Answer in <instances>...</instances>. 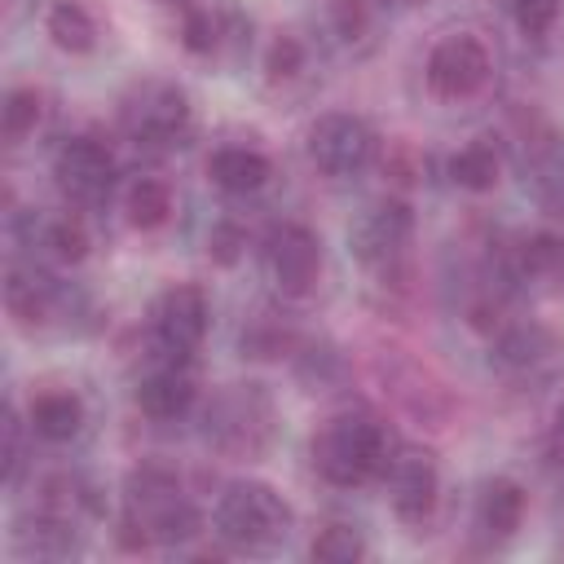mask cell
<instances>
[{
	"label": "cell",
	"instance_id": "6da1fadb",
	"mask_svg": "<svg viewBox=\"0 0 564 564\" xmlns=\"http://www.w3.org/2000/svg\"><path fill=\"white\" fill-rule=\"evenodd\" d=\"M308 458L326 485L352 489L388 467V436L370 414H335L313 432Z\"/></svg>",
	"mask_w": 564,
	"mask_h": 564
},
{
	"label": "cell",
	"instance_id": "7a4b0ae2",
	"mask_svg": "<svg viewBox=\"0 0 564 564\" xmlns=\"http://www.w3.org/2000/svg\"><path fill=\"white\" fill-rule=\"evenodd\" d=\"M216 533L234 546V551H251L264 555L273 546L286 542L291 533V507L286 498L264 485V480H238L225 489L220 507H216Z\"/></svg>",
	"mask_w": 564,
	"mask_h": 564
},
{
	"label": "cell",
	"instance_id": "3957f363",
	"mask_svg": "<svg viewBox=\"0 0 564 564\" xmlns=\"http://www.w3.org/2000/svg\"><path fill=\"white\" fill-rule=\"evenodd\" d=\"M207 436L229 458H256L273 441V401L260 383H229L207 410Z\"/></svg>",
	"mask_w": 564,
	"mask_h": 564
},
{
	"label": "cell",
	"instance_id": "277c9868",
	"mask_svg": "<svg viewBox=\"0 0 564 564\" xmlns=\"http://www.w3.org/2000/svg\"><path fill=\"white\" fill-rule=\"evenodd\" d=\"M128 520H137L154 542L181 546L198 533V511L181 498V485L167 467H137L128 476Z\"/></svg>",
	"mask_w": 564,
	"mask_h": 564
},
{
	"label": "cell",
	"instance_id": "5b68a950",
	"mask_svg": "<svg viewBox=\"0 0 564 564\" xmlns=\"http://www.w3.org/2000/svg\"><path fill=\"white\" fill-rule=\"evenodd\" d=\"M123 128L141 145H181L189 137V97L167 79H145L123 97Z\"/></svg>",
	"mask_w": 564,
	"mask_h": 564
},
{
	"label": "cell",
	"instance_id": "8992f818",
	"mask_svg": "<svg viewBox=\"0 0 564 564\" xmlns=\"http://www.w3.org/2000/svg\"><path fill=\"white\" fill-rule=\"evenodd\" d=\"M304 150H308V163L322 176L344 181V176H357L375 159V132H370L366 119L330 110V115L313 119V128L304 137Z\"/></svg>",
	"mask_w": 564,
	"mask_h": 564
},
{
	"label": "cell",
	"instance_id": "52a82bcc",
	"mask_svg": "<svg viewBox=\"0 0 564 564\" xmlns=\"http://www.w3.org/2000/svg\"><path fill=\"white\" fill-rule=\"evenodd\" d=\"M489 70H494L489 48L476 35H467V31L445 35L427 53V88L441 101H467V97H476L489 84Z\"/></svg>",
	"mask_w": 564,
	"mask_h": 564
},
{
	"label": "cell",
	"instance_id": "ba28073f",
	"mask_svg": "<svg viewBox=\"0 0 564 564\" xmlns=\"http://www.w3.org/2000/svg\"><path fill=\"white\" fill-rule=\"evenodd\" d=\"M414 238V212L405 198H383L361 212V220L348 229V247L366 269H392Z\"/></svg>",
	"mask_w": 564,
	"mask_h": 564
},
{
	"label": "cell",
	"instance_id": "9c48e42d",
	"mask_svg": "<svg viewBox=\"0 0 564 564\" xmlns=\"http://www.w3.org/2000/svg\"><path fill=\"white\" fill-rule=\"evenodd\" d=\"M53 181L66 203L97 207L115 185V154L97 137H70L53 159Z\"/></svg>",
	"mask_w": 564,
	"mask_h": 564
},
{
	"label": "cell",
	"instance_id": "30bf717a",
	"mask_svg": "<svg viewBox=\"0 0 564 564\" xmlns=\"http://www.w3.org/2000/svg\"><path fill=\"white\" fill-rule=\"evenodd\" d=\"M264 260H269V273L282 295H308L322 278V242L308 225H295V220H286L269 234Z\"/></svg>",
	"mask_w": 564,
	"mask_h": 564
},
{
	"label": "cell",
	"instance_id": "8fae6325",
	"mask_svg": "<svg viewBox=\"0 0 564 564\" xmlns=\"http://www.w3.org/2000/svg\"><path fill=\"white\" fill-rule=\"evenodd\" d=\"M154 335L167 357H189L207 335V295L194 282H176L154 304Z\"/></svg>",
	"mask_w": 564,
	"mask_h": 564
},
{
	"label": "cell",
	"instance_id": "7c38bea8",
	"mask_svg": "<svg viewBox=\"0 0 564 564\" xmlns=\"http://www.w3.org/2000/svg\"><path fill=\"white\" fill-rule=\"evenodd\" d=\"M383 471H388V502H392L397 520L423 524L436 511V494H441L436 463L419 449H401L397 458H388Z\"/></svg>",
	"mask_w": 564,
	"mask_h": 564
},
{
	"label": "cell",
	"instance_id": "4fadbf2b",
	"mask_svg": "<svg viewBox=\"0 0 564 564\" xmlns=\"http://www.w3.org/2000/svg\"><path fill=\"white\" fill-rule=\"evenodd\" d=\"M181 361V357H176ZM154 366L150 375L137 379V410L150 414V419H176L189 410L194 401V379L185 366Z\"/></svg>",
	"mask_w": 564,
	"mask_h": 564
},
{
	"label": "cell",
	"instance_id": "5bb4252c",
	"mask_svg": "<svg viewBox=\"0 0 564 564\" xmlns=\"http://www.w3.org/2000/svg\"><path fill=\"white\" fill-rule=\"evenodd\" d=\"M520 520H524V489L516 480H507V476L485 480L480 494H476V529L485 538L502 542V538H511L520 529Z\"/></svg>",
	"mask_w": 564,
	"mask_h": 564
},
{
	"label": "cell",
	"instance_id": "9a60e30c",
	"mask_svg": "<svg viewBox=\"0 0 564 564\" xmlns=\"http://www.w3.org/2000/svg\"><path fill=\"white\" fill-rule=\"evenodd\" d=\"M560 352V335L542 322H524V326H507L494 344V361L507 370H538Z\"/></svg>",
	"mask_w": 564,
	"mask_h": 564
},
{
	"label": "cell",
	"instance_id": "2e32d148",
	"mask_svg": "<svg viewBox=\"0 0 564 564\" xmlns=\"http://www.w3.org/2000/svg\"><path fill=\"white\" fill-rule=\"evenodd\" d=\"M524 185L542 212L564 216V137L538 141V150L524 163Z\"/></svg>",
	"mask_w": 564,
	"mask_h": 564
},
{
	"label": "cell",
	"instance_id": "e0dca14e",
	"mask_svg": "<svg viewBox=\"0 0 564 564\" xmlns=\"http://www.w3.org/2000/svg\"><path fill=\"white\" fill-rule=\"evenodd\" d=\"M207 176L225 194H256L269 181V159L260 150H251V145H220L207 159Z\"/></svg>",
	"mask_w": 564,
	"mask_h": 564
},
{
	"label": "cell",
	"instance_id": "ac0fdd59",
	"mask_svg": "<svg viewBox=\"0 0 564 564\" xmlns=\"http://www.w3.org/2000/svg\"><path fill=\"white\" fill-rule=\"evenodd\" d=\"M53 300H57V286L48 273L40 269H13L9 282H4V308L18 326H40L48 322L53 313Z\"/></svg>",
	"mask_w": 564,
	"mask_h": 564
},
{
	"label": "cell",
	"instance_id": "d6986e66",
	"mask_svg": "<svg viewBox=\"0 0 564 564\" xmlns=\"http://www.w3.org/2000/svg\"><path fill=\"white\" fill-rule=\"evenodd\" d=\"M26 423H31L35 436H44V441H53V445H57V441H70V436L84 427V401H79L75 392L48 388V392H40V397L31 401Z\"/></svg>",
	"mask_w": 564,
	"mask_h": 564
},
{
	"label": "cell",
	"instance_id": "ffe728a7",
	"mask_svg": "<svg viewBox=\"0 0 564 564\" xmlns=\"http://www.w3.org/2000/svg\"><path fill=\"white\" fill-rule=\"evenodd\" d=\"M44 31L48 40L62 48V53H93L97 48V18L84 0H57L48 13H44Z\"/></svg>",
	"mask_w": 564,
	"mask_h": 564
},
{
	"label": "cell",
	"instance_id": "44dd1931",
	"mask_svg": "<svg viewBox=\"0 0 564 564\" xmlns=\"http://www.w3.org/2000/svg\"><path fill=\"white\" fill-rule=\"evenodd\" d=\"M498 172H502V163H498V150H494L489 141H467V145L449 159V181H454L458 189H471V194L494 189V185H498Z\"/></svg>",
	"mask_w": 564,
	"mask_h": 564
},
{
	"label": "cell",
	"instance_id": "7402d4cb",
	"mask_svg": "<svg viewBox=\"0 0 564 564\" xmlns=\"http://www.w3.org/2000/svg\"><path fill=\"white\" fill-rule=\"evenodd\" d=\"M123 207H128V225L132 229H163L172 220V189L159 176H141L128 189V203Z\"/></svg>",
	"mask_w": 564,
	"mask_h": 564
},
{
	"label": "cell",
	"instance_id": "603a6c76",
	"mask_svg": "<svg viewBox=\"0 0 564 564\" xmlns=\"http://www.w3.org/2000/svg\"><path fill=\"white\" fill-rule=\"evenodd\" d=\"M308 555L322 560V564H352V560L366 555V538H361L352 524H326V529L313 538Z\"/></svg>",
	"mask_w": 564,
	"mask_h": 564
},
{
	"label": "cell",
	"instance_id": "cb8c5ba5",
	"mask_svg": "<svg viewBox=\"0 0 564 564\" xmlns=\"http://www.w3.org/2000/svg\"><path fill=\"white\" fill-rule=\"evenodd\" d=\"M40 115H44V97L35 88H9V97H4V137L9 141L31 137Z\"/></svg>",
	"mask_w": 564,
	"mask_h": 564
},
{
	"label": "cell",
	"instance_id": "d4e9b609",
	"mask_svg": "<svg viewBox=\"0 0 564 564\" xmlns=\"http://www.w3.org/2000/svg\"><path fill=\"white\" fill-rule=\"evenodd\" d=\"M44 242L53 247V256L57 260H66V264H79L84 256H88V247H93V238H88V225L79 220V216H57L53 225H48V234H44Z\"/></svg>",
	"mask_w": 564,
	"mask_h": 564
},
{
	"label": "cell",
	"instance_id": "484cf974",
	"mask_svg": "<svg viewBox=\"0 0 564 564\" xmlns=\"http://www.w3.org/2000/svg\"><path fill=\"white\" fill-rule=\"evenodd\" d=\"M300 70H304V44H300V35L282 31V35L269 44L264 75H269V84H286V79H295Z\"/></svg>",
	"mask_w": 564,
	"mask_h": 564
},
{
	"label": "cell",
	"instance_id": "4316f807",
	"mask_svg": "<svg viewBox=\"0 0 564 564\" xmlns=\"http://www.w3.org/2000/svg\"><path fill=\"white\" fill-rule=\"evenodd\" d=\"M181 44L189 53H212L220 44V22L207 9H185V18H181Z\"/></svg>",
	"mask_w": 564,
	"mask_h": 564
},
{
	"label": "cell",
	"instance_id": "83f0119b",
	"mask_svg": "<svg viewBox=\"0 0 564 564\" xmlns=\"http://www.w3.org/2000/svg\"><path fill=\"white\" fill-rule=\"evenodd\" d=\"M511 18L524 35H546L560 18V0H511Z\"/></svg>",
	"mask_w": 564,
	"mask_h": 564
},
{
	"label": "cell",
	"instance_id": "f1b7e54d",
	"mask_svg": "<svg viewBox=\"0 0 564 564\" xmlns=\"http://www.w3.org/2000/svg\"><path fill=\"white\" fill-rule=\"evenodd\" d=\"M330 18H335V31L344 40H357L370 31V9L366 0H330Z\"/></svg>",
	"mask_w": 564,
	"mask_h": 564
},
{
	"label": "cell",
	"instance_id": "f546056e",
	"mask_svg": "<svg viewBox=\"0 0 564 564\" xmlns=\"http://www.w3.org/2000/svg\"><path fill=\"white\" fill-rule=\"evenodd\" d=\"M22 471V423L9 414L4 419V480H18Z\"/></svg>",
	"mask_w": 564,
	"mask_h": 564
},
{
	"label": "cell",
	"instance_id": "4dcf8cb0",
	"mask_svg": "<svg viewBox=\"0 0 564 564\" xmlns=\"http://www.w3.org/2000/svg\"><path fill=\"white\" fill-rule=\"evenodd\" d=\"M238 242H242V234H238L234 225H216L212 238H207V247H212V256H216L220 264H234V260H238Z\"/></svg>",
	"mask_w": 564,
	"mask_h": 564
},
{
	"label": "cell",
	"instance_id": "1f68e13d",
	"mask_svg": "<svg viewBox=\"0 0 564 564\" xmlns=\"http://www.w3.org/2000/svg\"><path fill=\"white\" fill-rule=\"evenodd\" d=\"M551 449H555V458L564 463V405H560V414H555V436H551Z\"/></svg>",
	"mask_w": 564,
	"mask_h": 564
},
{
	"label": "cell",
	"instance_id": "d6a6232c",
	"mask_svg": "<svg viewBox=\"0 0 564 564\" xmlns=\"http://www.w3.org/2000/svg\"><path fill=\"white\" fill-rule=\"evenodd\" d=\"M551 282H560V291H564V238H560V256H555V264H551V273H546Z\"/></svg>",
	"mask_w": 564,
	"mask_h": 564
},
{
	"label": "cell",
	"instance_id": "836d02e7",
	"mask_svg": "<svg viewBox=\"0 0 564 564\" xmlns=\"http://www.w3.org/2000/svg\"><path fill=\"white\" fill-rule=\"evenodd\" d=\"M163 4H176V0H163Z\"/></svg>",
	"mask_w": 564,
	"mask_h": 564
}]
</instances>
